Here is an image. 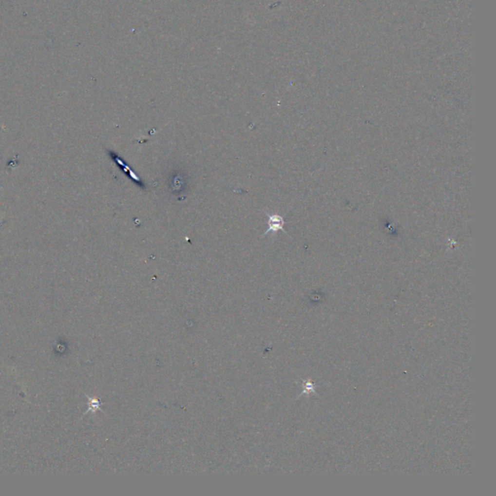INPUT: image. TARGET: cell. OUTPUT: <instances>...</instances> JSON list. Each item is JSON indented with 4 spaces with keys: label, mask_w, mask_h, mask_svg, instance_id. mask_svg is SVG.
Listing matches in <instances>:
<instances>
[{
    "label": "cell",
    "mask_w": 496,
    "mask_h": 496,
    "mask_svg": "<svg viewBox=\"0 0 496 496\" xmlns=\"http://www.w3.org/2000/svg\"><path fill=\"white\" fill-rule=\"evenodd\" d=\"M108 153L110 154V156H111L112 160H114V161L117 165L119 166V168L121 167V168H122V170H123L126 173L128 172V173L130 174V176H131V177L135 180V183H137L140 187L146 188L145 184H144V183H143V181L140 179V177H139L137 174H135V173H134V172L130 170V168L123 162V160H122V159H121V158H120V157H119V156H118L115 153H114V152H112V151H108Z\"/></svg>",
    "instance_id": "cell-2"
},
{
    "label": "cell",
    "mask_w": 496,
    "mask_h": 496,
    "mask_svg": "<svg viewBox=\"0 0 496 496\" xmlns=\"http://www.w3.org/2000/svg\"><path fill=\"white\" fill-rule=\"evenodd\" d=\"M267 217H268V221H267V224H268V229L263 234V237H265L266 235H267L268 233L272 232H277V231H282L284 232L285 234H287V232L283 229V226L285 224V221L283 219V216L279 215V214H267Z\"/></svg>",
    "instance_id": "cell-1"
}]
</instances>
